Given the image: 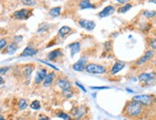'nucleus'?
Wrapping results in <instances>:
<instances>
[{"mask_svg": "<svg viewBox=\"0 0 156 120\" xmlns=\"http://www.w3.org/2000/svg\"><path fill=\"white\" fill-rule=\"evenodd\" d=\"M145 107L140 102L131 100L128 101L124 106L123 110V114L130 119H140L144 114Z\"/></svg>", "mask_w": 156, "mask_h": 120, "instance_id": "obj_1", "label": "nucleus"}, {"mask_svg": "<svg viewBox=\"0 0 156 120\" xmlns=\"http://www.w3.org/2000/svg\"><path fill=\"white\" fill-rule=\"evenodd\" d=\"M84 70L87 73H91V74H104L107 71L106 66H104L102 64H94V62L86 64L85 66H84Z\"/></svg>", "mask_w": 156, "mask_h": 120, "instance_id": "obj_2", "label": "nucleus"}, {"mask_svg": "<svg viewBox=\"0 0 156 120\" xmlns=\"http://www.w3.org/2000/svg\"><path fill=\"white\" fill-rule=\"evenodd\" d=\"M86 113L87 108L83 105L73 108L72 111H71V116H72L73 120H81Z\"/></svg>", "mask_w": 156, "mask_h": 120, "instance_id": "obj_3", "label": "nucleus"}, {"mask_svg": "<svg viewBox=\"0 0 156 120\" xmlns=\"http://www.w3.org/2000/svg\"><path fill=\"white\" fill-rule=\"evenodd\" d=\"M153 99L154 96L149 95V94H142V95H135L132 100L140 102L144 107H150L153 104Z\"/></svg>", "mask_w": 156, "mask_h": 120, "instance_id": "obj_4", "label": "nucleus"}, {"mask_svg": "<svg viewBox=\"0 0 156 120\" xmlns=\"http://www.w3.org/2000/svg\"><path fill=\"white\" fill-rule=\"evenodd\" d=\"M31 16H32V10L30 9H20L13 14V18L17 20H25L29 18Z\"/></svg>", "mask_w": 156, "mask_h": 120, "instance_id": "obj_5", "label": "nucleus"}, {"mask_svg": "<svg viewBox=\"0 0 156 120\" xmlns=\"http://www.w3.org/2000/svg\"><path fill=\"white\" fill-rule=\"evenodd\" d=\"M139 81L141 83H143V84H151V83L154 81L156 79V73L155 72H151V73H141L140 75L138 77Z\"/></svg>", "mask_w": 156, "mask_h": 120, "instance_id": "obj_6", "label": "nucleus"}, {"mask_svg": "<svg viewBox=\"0 0 156 120\" xmlns=\"http://www.w3.org/2000/svg\"><path fill=\"white\" fill-rule=\"evenodd\" d=\"M47 69L46 68H43V67H41V68H39V69L36 71V77H35V84L36 85H40L43 83L44 81V79L46 78V76H47Z\"/></svg>", "mask_w": 156, "mask_h": 120, "instance_id": "obj_7", "label": "nucleus"}, {"mask_svg": "<svg viewBox=\"0 0 156 120\" xmlns=\"http://www.w3.org/2000/svg\"><path fill=\"white\" fill-rule=\"evenodd\" d=\"M79 25L87 31L94 30V28L96 27V23L93 20H88V19H83V18L79 20Z\"/></svg>", "mask_w": 156, "mask_h": 120, "instance_id": "obj_8", "label": "nucleus"}, {"mask_svg": "<svg viewBox=\"0 0 156 120\" xmlns=\"http://www.w3.org/2000/svg\"><path fill=\"white\" fill-rule=\"evenodd\" d=\"M56 85H58V87L61 90L67 89V88H72V85H71L70 81L65 77H59L56 80Z\"/></svg>", "mask_w": 156, "mask_h": 120, "instance_id": "obj_9", "label": "nucleus"}, {"mask_svg": "<svg viewBox=\"0 0 156 120\" xmlns=\"http://www.w3.org/2000/svg\"><path fill=\"white\" fill-rule=\"evenodd\" d=\"M86 62H87L86 57H81V58L79 60L78 62H75V64H73L72 67L75 71H79V72H81V71L84 70V66H85Z\"/></svg>", "mask_w": 156, "mask_h": 120, "instance_id": "obj_10", "label": "nucleus"}, {"mask_svg": "<svg viewBox=\"0 0 156 120\" xmlns=\"http://www.w3.org/2000/svg\"><path fill=\"white\" fill-rule=\"evenodd\" d=\"M154 56V51L153 50H147L145 55L143 57H141L140 59L136 62V64L137 65H142L144 64H146L147 62H149L150 59H152V57Z\"/></svg>", "mask_w": 156, "mask_h": 120, "instance_id": "obj_11", "label": "nucleus"}, {"mask_svg": "<svg viewBox=\"0 0 156 120\" xmlns=\"http://www.w3.org/2000/svg\"><path fill=\"white\" fill-rule=\"evenodd\" d=\"M126 66V64L122 61H117L115 62V64L112 65L111 69H110V75H115L118 72H120L122 69H124V67Z\"/></svg>", "mask_w": 156, "mask_h": 120, "instance_id": "obj_12", "label": "nucleus"}, {"mask_svg": "<svg viewBox=\"0 0 156 120\" xmlns=\"http://www.w3.org/2000/svg\"><path fill=\"white\" fill-rule=\"evenodd\" d=\"M62 55H63V54H62V51L61 49H56V50H53L48 53L47 59L49 60V61L55 62L58 59L61 58V57H62Z\"/></svg>", "mask_w": 156, "mask_h": 120, "instance_id": "obj_13", "label": "nucleus"}, {"mask_svg": "<svg viewBox=\"0 0 156 120\" xmlns=\"http://www.w3.org/2000/svg\"><path fill=\"white\" fill-rule=\"evenodd\" d=\"M114 12H115V7L109 5V6H106L104 10H102L101 12L99 13L98 16H99V18H106V16H108L110 15H112Z\"/></svg>", "mask_w": 156, "mask_h": 120, "instance_id": "obj_14", "label": "nucleus"}, {"mask_svg": "<svg viewBox=\"0 0 156 120\" xmlns=\"http://www.w3.org/2000/svg\"><path fill=\"white\" fill-rule=\"evenodd\" d=\"M17 49H18L17 43L15 42V41H13V42H11V43H9L6 47H5L4 53L5 54H9V55H13V54H15L16 51H17Z\"/></svg>", "mask_w": 156, "mask_h": 120, "instance_id": "obj_15", "label": "nucleus"}, {"mask_svg": "<svg viewBox=\"0 0 156 120\" xmlns=\"http://www.w3.org/2000/svg\"><path fill=\"white\" fill-rule=\"evenodd\" d=\"M38 49L34 48L32 46H27L25 49L23 50V52L20 54V57H32V56H35L38 54Z\"/></svg>", "mask_w": 156, "mask_h": 120, "instance_id": "obj_16", "label": "nucleus"}, {"mask_svg": "<svg viewBox=\"0 0 156 120\" xmlns=\"http://www.w3.org/2000/svg\"><path fill=\"white\" fill-rule=\"evenodd\" d=\"M68 48L71 51V57H74L76 54H78L81 51V43L79 41L73 42V43L68 45Z\"/></svg>", "mask_w": 156, "mask_h": 120, "instance_id": "obj_17", "label": "nucleus"}, {"mask_svg": "<svg viewBox=\"0 0 156 120\" xmlns=\"http://www.w3.org/2000/svg\"><path fill=\"white\" fill-rule=\"evenodd\" d=\"M56 78V74L55 72H50V73H48L47 74V76H46V78L44 79V81H43V87H50L51 85L53 84V82H54V80H55Z\"/></svg>", "mask_w": 156, "mask_h": 120, "instance_id": "obj_18", "label": "nucleus"}, {"mask_svg": "<svg viewBox=\"0 0 156 120\" xmlns=\"http://www.w3.org/2000/svg\"><path fill=\"white\" fill-rule=\"evenodd\" d=\"M33 70H34V65L33 64H27L25 65L23 67V75L25 78H28L29 79L31 75L33 73Z\"/></svg>", "mask_w": 156, "mask_h": 120, "instance_id": "obj_19", "label": "nucleus"}, {"mask_svg": "<svg viewBox=\"0 0 156 120\" xmlns=\"http://www.w3.org/2000/svg\"><path fill=\"white\" fill-rule=\"evenodd\" d=\"M71 31L72 30H71V28L69 26H62L58 30V36L61 38H65V37H67L71 33Z\"/></svg>", "mask_w": 156, "mask_h": 120, "instance_id": "obj_20", "label": "nucleus"}, {"mask_svg": "<svg viewBox=\"0 0 156 120\" xmlns=\"http://www.w3.org/2000/svg\"><path fill=\"white\" fill-rule=\"evenodd\" d=\"M56 116L59 117V118L63 119V120H73L71 114H69L68 113H65L63 111H58L56 113Z\"/></svg>", "mask_w": 156, "mask_h": 120, "instance_id": "obj_21", "label": "nucleus"}, {"mask_svg": "<svg viewBox=\"0 0 156 120\" xmlns=\"http://www.w3.org/2000/svg\"><path fill=\"white\" fill-rule=\"evenodd\" d=\"M79 7L81 9H91V8H94V5L89 0H81L79 2Z\"/></svg>", "mask_w": 156, "mask_h": 120, "instance_id": "obj_22", "label": "nucleus"}, {"mask_svg": "<svg viewBox=\"0 0 156 120\" xmlns=\"http://www.w3.org/2000/svg\"><path fill=\"white\" fill-rule=\"evenodd\" d=\"M61 7H55V8H52L49 12V15L53 18H56L61 15Z\"/></svg>", "mask_w": 156, "mask_h": 120, "instance_id": "obj_23", "label": "nucleus"}, {"mask_svg": "<svg viewBox=\"0 0 156 120\" xmlns=\"http://www.w3.org/2000/svg\"><path fill=\"white\" fill-rule=\"evenodd\" d=\"M132 8V5L130 4V3H126V4H124L123 5V6H121L120 8L118 9V13L119 14H124V13H126L127 11H129L130 9Z\"/></svg>", "mask_w": 156, "mask_h": 120, "instance_id": "obj_24", "label": "nucleus"}, {"mask_svg": "<svg viewBox=\"0 0 156 120\" xmlns=\"http://www.w3.org/2000/svg\"><path fill=\"white\" fill-rule=\"evenodd\" d=\"M73 95H74V92H73L72 88H67V89L62 90V96L65 97V98L70 99V98H72Z\"/></svg>", "mask_w": 156, "mask_h": 120, "instance_id": "obj_25", "label": "nucleus"}, {"mask_svg": "<svg viewBox=\"0 0 156 120\" xmlns=\"http://www.w3.org/2000/svg\"><path fill=\"white\" fill-rule=\"evenodd\" d=\"M17 106H18V108L20 111H23V110H25L27 107H28V103H27V101L25 99H23V98H21V99H19L18 100V104H17Z\"/></svg>", "mask_w": 156, "mask_h": 120, "instance_id": "obj_26", "label": "nucleus"}, {"mask_svg": "<svg viewBox=\"0 0 156 120\" xmlns=\"http://www.w3.org/2000/svg\"><path fill=\"white\" fill-rule=\"evenodd\" d=\"M30 107H31V108H32V110L38 111V110H40L41 104H40V102H39L38 100H35V101H33L32 103H31Z\"/></svg>", "mask_w": 156, "mask_h": 120, "instance_id": "obj_27", "label": "nucleus"}, {"mask_svg": "<svg viewBox=\"0 0 156 120\" xmlns=\"http://www.w3.org/2000/svg\"><path fill=\"white\" fill-rule=\"evenodd\" d=\"M22 4L28 7H34L36 5V0H21Z\"/></svg>", "mask_w": 156, "mask_h": 120, "instance_id": "obj_28", "label": "nucleus"}, {"mask_svg": "<svg viewBox=\"0 0 156 120\" xmlns=\"http://www.w3.org/2000/svg\"><path fill=\"white\" fill-rule=\"evenodd\" d=\"M49 28H50V24H48V23H46V22H44V23H41L40 24V26H39L38 32V33L45 32V31L49 30Z\"/></svg>", "mask_w": 156, "mask_h": 120, "instance_id": "obj_29", "label": "nucleus"}, {"mask_svg": "<svg viewBox=\"0 0 156 120\" xmlns=\"http://www.w3.org/2000/svg\"><path fill=\"white\" fill-rule=\"evenodd\" d=\"M144 16H147V18H151L156 16V11H145Z\"/></svg>", "mask_w": 156, "mask_h": 120, "instance_id": "obj_30", "label": "nucleus"}, {"mask_svg": "<svg viewBox=\"0 0 156 120\" xmlns=\"http://www.w3.org/2000/svg\"><path fill=\"white\" fill-rule=\"evenodd\" d=\"M8 45V41L6 39H0V51L2 49H5V47H6Z\"/></svg>", "mask_w": 156, "mask_h": 120, "instance_id": "obj_31", "label": "nucleus"}, {"mask_svg": "<svg viewBox=\"0 0 156 120\" xmlns=\"http://www.w3.org/2000/svg\"><path fill=\"white\" fill-rule=\"evenodd\" d=\"M149 46L151 48V50H156V39L152 38L149 39Z\"/></svg>", "mask_w": 156, "mask_h": 120, "instance_id": "obj_32", "label": "nucleus"}, {"mask_svg": "<svg viewBox=\"0 0 156 120\" xmlns=\"http://www.w3.org/2000/svg\"><path fill=\"white\" fill-rule=\"evenodd\" d=\"M9 69H10V67H8V66L0 67V74H1V75H4V74L7 73V71Z\"/></svg>", "mask_w": 156, "mask_h": 120, "instance_id": "obj_33", "label": "nucleus"}, {"mask_svg": "<svg viewBox=\"0 0 156 120\" xmlns=\"http://www.w3.org/2000/svg\"><path fill=\"white\" fill-rule=\"evenodd\" d=\"M39 62H43V64H47V65H48V66H51V67H52V68H53V69H55V70H58V71L59 70V69H58V67H56V66H55V65H53V64H48V62H43V61H39Z\"/></svg>", "mask_w": 156, "mask_h": 120, "instance_id": "obj_34", "label": "nucleus"}, {"mask_svg": "<svg viewBox=\"0 0 156 120\" xmlns=\"http://www.w3.org/2000/svg\"><path fill=\"white\" fill-rule=\"evenodd\" d=\"M109 87H91V89H108Z\"/></svg>", "mask_w": 156, "mask_h": 120, "instance_id": "obj_35", "label": "nucleus"}, {"mask_svg": "<svg viewBox=\"0 0 156 120\" xmlns=\"http://www.w3.org/2000/svg\"><path fill=\"white\" fill-rule=\"evenodd\" d=\"M22 39H23V38H22V36H15L13 39H15V42L18 43V42H20L22 41Z\"/></svg>", "mask_w": 156, "mask_h": 120, "instance_id": "obj_36", "label": "nucleus"}, {"mask_svg": "<svg viewBox=\"0 0 156 120\" xmlns=\"http://www.w3.org/2000/svg\"><path fill=\"white\" fill-rule=\"evenodd\" d=\"M76 85H78V87H80V88H81V90H83V92H86V89H85V87H83V85H81V84H80V83H78V82H77V83H76Z\"/></svg>", "mask_w": 156, "mask_h": 120, "instance_id": "obj_37", "label": "nucleus"}, {"mask_svg": "<svg viewBox=\"0 0 156 120\" xmlns=\"http://www.w3.org/2000/svg\"><path fill=\"white\" fill-rule=\"evenodd\" d=\"M115 1H117L118 3H120V4H126L129 0H115Z\"/></svg>", "mask_w": 156, "mask_h": 120, "instance_id": "obj_38", "label": "nucleus"}, {"mask_svg": "<svg viewBox=\"0 0 156 120\" xmlns=\"http://www.w3.org/2000/svg\"><path fill=\"white\" fill-rule=\"evenodd\" d=\"M39 120H50V118L46 115H41V117L39 118Z\"/></svg>", "mask_w": 156, "mask_h": 120, "instance_id": "obj_39", "label": "nucleus"}, {"mask_svg": "<svg viewBox=\"0 0 156 120\" xmlns=\"http://www.w3.org/2000/svg\"><path fill=\"white\" fill-rule=\"evenodd\" d=\"M4 83H5V80L3 79V77L0 76V85H3Z\"/></svg>", "mask_w": 156, "mask_h": 120, "instance_id": "obj_40", "label": "nucleus"}, {"mask_svg": "<svg viewBox=\"0 0 156 120\" xmlns=\"http://www.w3.org/2000/svg\"><path fill=\"white\" fill-rule=\"evenodd\" d=\"M0 120H7V119L5 118V117L2 115V114H0Z\"/></svg>", "mask_w": 156, "mask_h": 120, "instance_id": "obj_41", "label": "nucleus"}, {"mask_svg": "<svg viewBox=\"0 0 156 120\" xmlns=\"http://www.w3.org/2000/svg\"><path fill=\"white\" fill-rule=\"evenodd\" d=\"M149 2H151V3H154V4H156V0H149Z\"/></svg>", "mask_w": 156, "mask_h": 120, "instance_id": "obj_42", "label": "nucleus"}, {"mask_svg": "<svg viewBox=\"0 0 156 120\" xmlns=\"http://www.w3.org/2000/svg\"><path fill=\"white\" fill-rule=\"evenodd\" d=\"M126 91H128V92H130V93H132L133 91L131 90V89H129V88H126Z\"/></svg>", "mask_w": 156, "mask_h": 120, "instance_id": "obj_43", "label": "nucleus"}, {"mask_svg": "<svg viewBox=\"0 0 156 120\" xmlns=\"http://www.w3.org/2000/svg\"><path fill=\"white\" fill-rule=\"evenodd\" d=\"M153 103L156 105V97H154V99H153Z\"/></svg>", "mask_w": 156, "mask_h": 120, "instance_id": "obj_44", "label": "nucleus"}, {"mask_svg": "<svg viewBox=\"0 0 156 120\" xmlns=\"http://www.w3.org/2000/svg\"><path fill=\"white\" fill-rule=\"evenodd\" d=\"M150 120H155V119H150Z\"/></svg>", "mask_w": 156, "mask_h": 120, "instance_id": "obj_45", "label": "nucleus"}, {"mask_svg": "<svg viewBox=\"0 0 156 120\" xmlns=\"http://www.w3.org/2000/svg\"><path fill=\"white\" fill-rule=\"evenodd\" d=\"M124 120H127V119H124Z\"/></svg>", "mask_w": 156, "mask_h": 120, "instance_id": "obj_46", "label": "nucleus"}, {"mask_svg": "<svg viewBox=\"0 0 156 120\" xmlns=\"http://www.w3.org/2000/svg\"><path fill=\"white\" fill-rule=\"evenodd\" d=\"M104 120H107V119H104Z\"/></svg>", "mask_w": 156, "mask_h": 120, "instance_id": "obj_47", "label": "nucleus"}]
</instances>
